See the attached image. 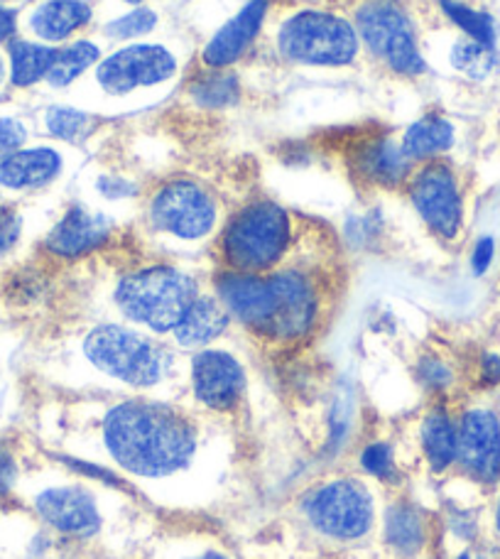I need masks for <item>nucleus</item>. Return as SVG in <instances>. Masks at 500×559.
I'll return each instance as SVG.
<instances>
[{
	"mask_svg": "<svg viewBox=\"0 0 500 559\" xmlns=\"http://www.w3.org/2000/svg\"><path fill=\"white\" fill-rule=\"evenodd\" d=\"M354 27L361 49L397 76H422L427 62L417 43V29L400 0H361L354 8Z\"/></svg>",
	"mask_w": 500,
	"mask_h": 559,
	"instance_id": "nucleus-6",
	"label": "nucleus"
},
{
	"mask_svg": "<svg viewBox=\"0 0 500 559\" xmlns=\"http://www.w3.org/2000/svg\"><path fill=\"white\" fill-rule=\"evenodd\" d=\"M102 439L114 464L138 478H167L184 472L199 444L192 417L150 397H130L114 405L104 417Z\"/></svg>",
	"mask_w": 500,
	"mask_h": 559,
	"instance_id": "nucleus-1",
	"label": "nucleus"
},
{
	"mask_svg": "<svg viewBox=\"0 0 500 559\" xmlns=\"http://www.w3.org/2000/svg\"><path fill=\"white\" fill-rule=\"evenodd\" d=\"M358 466L366 476L376 478L378 484H390L395 486L403 481V468H400L397 454L393 442L388 439H373V442H366L358 452Z\"/></svg>",
	"mask_w": 500,
	"mask_h": 559,
	"instance_id": "nucleus-29",
	"label": "nucleus"
},
{
	"mask_svg": "<svg viewBox=\"0 0 500 559\" xmlns=\"http://www.w3.org/2000/svg\"><path fill=\"white\" fill-rule=\"evenodd\" d=\"M94 187H96L98 194L108 199V202H123V199H133L140 192L135 179H130L126 175H118V173L98 175Z\"/></svg>",
	"mask_w": 500,
	"mask_h": 559,
	"instance_id": "nucleus-35",
	"label": "nucleus"
},
{
	"mask_svg": "<svg viewBox=\"0 0 500 559\" xmlns=\"http://www.w3.org/2000/svg\"><path fill=\"white\" fill-rule=\"evenodd\" d=\"M329 432H326V447L324 454L334 456L344 449V444L352 437V427H354V403L348 393H336L332 411H329Z\"/></svg>",
	"mask_w": 500,
	"mask_h": 559,
	"instance_id": "nucleus-32",
	"label": "nucleus"
},
{
	"mask_svg": "<svg viewBox=\"0 0 500 559\" xmlns=\"http://www.w3.org/2000/svg\"><path fill=\"white\" fill-rule=\"evenodd\" d=\"M419 452L434 474H444L456 464L459 419L447 407H432L417 429Z\"/></svg>",
	"mask_w": 500,
	"mask_h": 559,
	"instance_id": "nucleus-22",
	"label": "nucleus"
},
{
	"mask_svg": "<svg viewBox=\"0 0 500 559\" xmlns=\"http://www.w3.org/2000/svg\"><path fill=\"white\" fill-rule=\"evenodd\" d=\"M270 8H273V0H248L234 17H228L202 47L199 59L204 69H231L241 62L255 45L258 35L263 33Z\"/></svg>",
	"mask_w": 500,
	"mask_h": 559,
	"instance_id": "nucleus-16",
	"label": "nucleus"
},
{
	"mask_svg": "<svg viewBox=\"0 0 500 559\" xmlns=\"http://www.w3.org/2000/svg\"><path fill=\"white\" fill-rule=\"evenodd\" d=\"M45 131L62 143H82L94 135L96 118L72 106H52L45 111Z\"/></svg>",
	"mask_w": 500,
	"mask_h": 559,
	"instance_id": "nucleus-28",
	"label": "nucleus"
},
{
	"mask_svg": "<svg viewBox=\"0 0 500 559\" xmlns=\"http://www.w3.org/2000/svg\"><path fill=\"white\" fill-rule=\"evenodd\" d=\"M27 140V128L20 118H0V163L20 147L25 145Z\"/></svg>",
	"mask_w": 500,
	"mask_h": 559,
	"instance_id": "nucleus-38",
	"label": "nucleus"
},
{
	"mask_svg": "<svg viewBox=\"0 0 500 559\" xmlns=\"http://www.w3.org/2000/svg\"><path fill=\"white\" fill-rule=\"evenodd\" d=\"M189 385L199 405L214 413H231L241 405L248 373L241 358L226 348L206 346L189 361Z\"/></svg>",
	"mask_w": 500,
	"mask_h": 559,
	"instance_id": "nucleus-12",
	"label": "nucleus"
},
{
	"mask_svg": "<svg viewBox=\"0 0 500 559\" xmlns=\"http://www.w3.org/2000/svg\"><path fill=\"white\" fill-rule=\"evenodd\" d=\"M123 3H128V5H133V8H138V5H143V3H147V0H123Z\"/></svg>",
	"mask_w": 500,
	"mask_h": 559,
	"instance_id": "nucleus-45",
	"label": "nucleus"
},
{
	"mask_svg": "<svg viewBox=\"0 0 500 559\" xmlns=\"http://www.w3.org/2000/svg\"><path fill=\"white\" fill-rule=\"evenodd\" d=\"M277 55L299 67H348L361 57L354 23L329 10H297L275 33Z\"/></svg>",
	"mask_w": 500,
	"mask_h": 559,
	"instance_id": "nucleus-5",
	"label": "nucleus"
},
{
	"mask_svg": "<svg viewBox=\"0 0 500 559\" xmlns=\"http://www.w3.org/2000/svg\"><path fill=\"white\" fill-rule=\"evenodd\" d=\"M241 79L234 69H204L187 86V96L204 111H224L241 102Z\"/></svg>",
	"mask_w": 500,
	"mask_h": 559,
	"instance_id": "nucleus-24",
	"label": "nucleus"
},
{
	"mask_svg": "<svg viewBox=\"0 0 500 559\" xmlns=\"http://www.w3.org/2000/svg\"><path fill=\"white\" fill-rule=\"evenodd\" d=\"M267 329L265 342L299 344L314 332L322 317V293L317 280L302 267L287 265L265 273Z\"/></svg>",
	"mask_w": 500,
	"mask_h": 559,
	"instance_id": "nucleus-9",
	"label": "nucleus"
},
{
	"mask_svg": "<svg viewBox=\"0 0 500 559\" xmlns=\"http://www.w3.org/2000/svg\"><path fill=\"white\" fill-rule=\"evenodd\" d=\"M496 258V241L491 236L478 238L474 251H472V271L474 275H486L488 267H491Z\"/></svg>",
	"mask_w": 500,
	"mask_h": 559,
	"instance_id": "nucleus-39",
	"label": "nucleus"
},
{
	"mask_svg": "<svg viewBox=\"0 0 500 559\" xmlns=\"http://www.w3.org/2000/svg\"><path fill=\"white\" fill-rule=\"evenodd\" d=\"M456 128L442 114H425L400 135V147L413 163H432L454 147Z\"/></svg>",
	"mask_w": 500,
	"mask_h": 559,
	"instance_id": "nucleus-23",
	"label": "nucleus"
},
{
	"mask_svg": "<svg viewBox=\"0 0 500 559\" xmlns=\"http://www.w3.org/2000/svg\"><path fill=\"white\" fill-rule=\"evenodd\" d=\"M496 531L500 535V498H498V506H496Z\"/></svg>",
	"mask_w": 500,
	"mask_h": 559,
	"instance_id": "nucleus-44",
	"label": "nucleus"
},
{
	"mask_svg": "<svg viewBox=\"0 0 500 559\" xmlns=\"http://www.w3.org/2000/svg\"><path fill=\"white\" fill-rule=\"evenodd\" d=\"M62 464H67L76 474H82L86 478H94V481H102L106 486H116V488H126L123 476L116 474L114 468H108V466L86 462V459H76V456H62Z\"/></svg>",
	"mask_w": 500,
	"mask_h": 559,
	"instance_id": "nucleus-36",
	"label": "nucleus"
},
{
	"mask_svg": "<svg viewBox=\"0 0 500 559\" xmlns=\"http://www.w3.org/2000/svg\"><path fill=\"white\" fill-rule=\"evenodd\" d=\"M415 381L422 385L427 393L442 395L454 385L456 373H454V366L449 364L447 358L437 354H425L419 356V361L415 364Z\"/></svg>",
	"mask_w": 500,
	"mask_h": 559,
	"instance_id": "nucleus-33",
	"label": "nucleus"
},
{
	"mask_svg": "<svg viewBox=\"0 0 500 559\" xmlns=\"http://www.w3.org/2000/svg\"><path fill=\"white\" fill-rule=\"evenodd\" d=\"M199 283L192 273L169 263L143 265L126 273L114 287V302L126 322L147 334H172L187 309L199 297Z\"/></svg>",
	"mask_w": 500,
	"mask_h": 559,
	"instance_id": "nucleus-2",
	"label": "nucleus"
},
{
	"mask_svg": "<svg viewBox=\"0 0 500 559\" xmlns=\"http://www.w3.org/2000/svg\"><path fill=\"white\" fill-rule=\"evenodd\" d=\"M8 57H10V82H13V86L17 88H27L47 79L49 67H52L57 57V47L45 45V43H33V39H10Z\"/></svg>",
	"mask_w": 500,
	"mask_h": 559,
	"instance_id": "nucleus-25",
	"label": "nucleus"
},
{
	"mask_svg": "<svg viewBox=\"0 0 500 559\" xmlns=\"http://www.w3.org/2000/svg\"><path fill=\"white\" fill-rule=\"evenodd\" d=\"M437 3L449 23L462 29L468 39L488 47H496L498 29H496V20L491 15L484 13V10L472 8L468 3H464V0H437Z\"/></svg>",
	"mask_w": 500,
	"mask_h": 559,
	"instance_id": "nucleus-27",
	"label": "nucleus"
},
{
	"mask_svg": "<svg viewBox=\"0 0 500 559\" xmlns=\"http://www.w3.org/2000/svg\"><path fill=\"white\" fill-rule=\"evenodd\" d=\"M194 559H231V557H226L224 552H204V555H199Z\"/></svg>",
	"mask_w": 500,
	"mask_h": 559,
	"instance_id": "nucleus-43",
	"label": "nucleus"
},
{
	"mask_svg": "<svg viewBox=\"0 0 500 559\" xmlns=\"http://www.w3.org/2000/svg\"><path fill=\"white\" fill-rule=\"evenodd\" d=\"M352 167L354 175L361 177L366 185L397 189L405 187L409 175H413L415 163L403 153L400 140L390 135H376L358 143L352 153Z\"/></svg>",
	"mask_w": 500,
	"mask_h": 559,
	"instance_id": "nucleus-17",
	"label": "nucleus"
},
{
	"mask_svg": "<svg viewBox=\"0 0 500 559\" xmlns=\"http://www.w3.org/2000/svg\"><path fill=\"white\" fill-rule=\"evenodd\" d=\"M293 238V214L273 199H253L224 224L218 236V258L226 271L270 273L283 265Z\"/></svg>",
	"mask_w": 500,
	"mask_h": 559,
	"instance_id": "nucleus-3",
	"label": "nucleus"
},
{
	"mask_svg": "<svg viewBox=\"0 0 500 559\" xmlns=\"http://www.w3.org/2000/svg\"><path fill=\"white\" fill-rule=\"evenodd\" d=\"M407 199L429 234L456 241L464 228V194L459 177L442 159L422 163L405 182Z\"/></svg>",
	"mask_w": 500,
	"mask_h": 559,
	"instance_id": "nucleus-11",
	"label": "nucleus"
},
{
	"mask_svg": "<svg viewBox=\"0 0 500 559\" xmlns=\"http://www.w3.org/2000/svg\"><path fill=\"white\" fill-rule=\"evenodd\" d=\"M429 537L427 513L409 498H395L383 511V540L397 557L413 559L425 550Z\"/></svg>",
	"mask_w": 500,
	"mask_h": 559,
	"instance_id": "nucleus-21",
	"label": "nucleus"
},
{
	"mask_svg": "<svg viewBox=\"0 0 500 559\" xmlns=\"http://www.w3.org/2000/svg\"><path fill=\"white\" fill-rule=\"evenodd\" d=\"M478 378L484 385H500V356L486 354L478 364Z\"/></svg>",
	"mask_w": 500,
	"mask_h": 559,
	"instance_id": "nucleus-41",
	"label": "nucleus"
},
{
	"mask_svg": "<svg viewBox=\"0 0 500 559\" xmlns=\"http://www.w3.org/2000/svg\"><path fill=\"white\" fill-rule=\"evenodd\" d=\"M150 231L182 243H199L218 226V202L212 189L189 177H172L159 185L145 204Z\"/></svg>",
	"mask_w": 500,
	"mask_h": 559,
	"instance_id": "nucleus-8",
	"label": "nucleus"
},
{
	"mask_svg": "<svg viewBox=\"0 0 500 559\" xmlns=\"http://www.w3.org/2000/svg\"><path fill=\"white\" fill-rule=\"evenodd\" d=\"M385 222L380 212H366L361 216H352L346 222V241L352 248H358V251H366L371 248L380 236H383Z\"/></svg>",
	"mask_w": 500,
	"mask_h": 559,
	"instance_id": "nucleus-34",
	"label": "nucleus"
},
{
	"mask_svg": "<svg viewBox=\"0 0 500 559\" xmlns=\"http://www.w3.org/2000/svg\"><path fill=\"white\" fill-rule=\"evenodd\" d=\"M82 348L98 373L138 391L159 385L175 368L172 348L155 342L153 334L140 332L138 326L98 324L88 329Z\"/></svg>",
	"mask_w": 500,
	"mask_h": 559,
	"instance_id": "nucleus-4",
	"label": "nucleus"
},
{
	"mask_svg": "<svg viewBox=\"0 0 500 559\" xmlns=\"http://www.w3.org/2000/svg\"><path fill=\"white\" fill-rule=\"evenodd\" d=\"M5 3H10V0H5Z\"/></svg>",
	"mask_w": 500,
	"mask_h": 559,
	"instance_id": "nucleus-48",
	"label": "nucleus"
},
{
	"mask_svg": "<svg viewBox=\"0 0 500 559\" xmlns=\"http://www.w3.org/2000/svg\"><path fill=\"white\" fill-rule=\"evenodd\" d=\"M3 76H5V64H3V57H0V82H3Z\"/></svg>",
	"mask_w": 500,
	"mask_h": 559,
	"instance_id": "nucleus-46",
	"label": "nucleus"
},
{
	"mask_svg": "<svg viewBox=\"0 0 500 559\" xmlns=\"http://www.w3.org/2000/svg\"><path fill=\"white\" fill-rule=\"evenodd\" d=\"M449 62L456 69V72L466 74L468 79H486L496 72L498 67V55L493 47L474 43V39H459L452 45V52H449Z\"/></svg>",
	"mask_w": 500,
	"mask_h": 559,
	"instance_id": "nucleus-30",
	"label": "nucleus"
},
{
	"mask_svg": "<svg viewBox=\"0 0 500 559\" xmlns=\"http://www.w3.org/2000/svg\"><path fill=\"white\" fill-rule=\"evenodd\" d=\"M102 47L94 39H74L64 47H57V57L45 82L52 88L72 86L79 76L102 62Z\"/></svg>",
	"mask_w": 500,
	"mask_h": 559,
	"instance_id": "nucleus-26",
	"label": "nucleus"
},
{
	"mask_svg": "<svg viewBox=\"0 0 500 559\" xmlns=\"http://www.w3.org/2000/svg\"><path fill=\"white\" fill-rule=\"evenodd\" d=\"M17 29V20H15V13L5 5H0V43L3 39H10L15 35Z\"/></svg>",
	"mask_w": 500,
	"mask_h": 559,
	"instance_id": "nucleus-42",
	"label": "nucleus"
},
{
	"mask_svg": "<svg viewBox=\"0 0 500 559\" xmlns=\"http://www.w3.org/2000/svg\"><path fill=\"white\" fill-rule=\"evenodd\" d=\"M114 231L116 222L111 216L84 204H74L47 234L45 248L49 255L62 258V261H82V258L102 251L111 241Z\"/></svg>",
	"mask_w": 500,
	"mask_h": 559,
	"instance_id": "nucleus-14",
	"label": "nucleus"
},
{
	"mask_svg": "<svg viewBox=\"0 0 500 559\" xmlns=\"http://www.w3.org/2000/svg\"><path fill=\"white\" fill-rule=\"evenodd\" d=\"M231 314L224 307L222 299L216 295L199 293V297L187 309L182 322L175 326L172 338L179 348L187 352H202V348L212 346L216 338H222L228 326H231Z\"/></svg>",
	"mask_w": 500,
	"mask_h": 559,
	"instance_id": "nucleus-19",
	"label": "nucleus"
},
{
	"mask_svg": "<svg viewBox=\"0 0 500 559\" xmlns=\"http://www.w3.org/2000/svg\"><path fill=\"white\" fill-rule=\"evenodd\" d=\"M64 157L57 147H20L0 163V187L29 192L52 185L62 175Z\"/></svg>",
	"mask_w": 500,
	"mask_h": 559,
	"instance_id": "nucleus-18",
	"label": "nucleus"
},
{
	"mask_svg": "<svg viewBox=\"0 0 500 559\" xmlns=\"http://www.w3.org/2000/svg\"><path fill=\"white\" fill-rule=\"evenodd\" d=\"M179 74V59L167 45L128 43L102 57L96 64L94 84L106 96L126 98L150 88L165 86Z\"/></svg>",
	"mask_w": 500,
	"mask_h": 559,
	"instance_id": "nucleus-10",
	"label": "nucleus"
},
{
	"mask_svg": "<svg viewBox=\"0 0 500 559\" xmlns=\"http://www.w3.org/2000/svg\"><path fill=\"white\" fill-rule=\"evenodd\" d=\"M35 511L57 533L88 540L104 525L96 496L86 486H52L35 498Z\"/></svg>",
	"mask_w": 500,
	"mask_h": 559,
	"instance_id": "nucleus-15",
	"label": "nucleus"
},
{
	"mask_svg": "<svg viewBox=\"0 0 500 559\" xmlns=\"http://www.w3.org/2000/svg\"><path fill=\"white\" fill-rule=\"evenodd\" d=\"M23 236V216L13 206H0V258L8 255Z\"/></svg>",
	"mask_w": 500,
	"mask_h": 559,
	"instance_id": "nucleus-37",
	"label": "nucleus"
},
{
	"mask_svg": "<svg viewBox=\"0 0 500 559\" xmlns=\"http://www.w3.org/2000/svg\"><path fill=\"white\" fill-rule=\"evenodd\" d=\"M454 559H472V555H468V552H462V555H456Z\"/></svg>",
	"mask_w": 500,
	"mask_h": 559,
	"instance_id": "nucleus-47",
	"label": "nucleus"
},
{
	"mask_svg": "<svg viewBox=\"0 0 500 559\" xmlns=\"http://www.w3.org/2000/svg\"><path fill=\"white\" fill-rule=\"evenodd\" d=\"M92 20L94 8L88 0H45L29 13L27 25L45 45H59L82 33Z\"/></svg>",
	"mask_w": 500,
	"mask_h": 559,
	"instance_id": "nucleus-20",
	"label": "nucleus"
},
{
	"mask_svg": "<svg viewBox=\"0 0 500 559\" xmlns=\"http://www.w3.org/2000/svg\"><path fill=\"white\" fill-rule=\"evenodd\" d=\"M157 23L159 17L153 8L138 5V8H130L123 15L108 20L104 25V35L108 39H116V43H135V39L153 33Z\"/></svg>",
	"mask_w": 500,
	"mask_h": 559,
	"instance_id": "nucleus-31",
	"label": "nucleus"
},
{
	"mask_svg": "<svg viewBox=\"0 0 500 559\" xmlns=\"http://www.w3.org/2000/svg\"><path fill=\"white\" fill-rule=\"evenodd\" d=\"M456 464L476 484L500 481V419L486 407H472L459 417Z\"/></svg>",
	"mask_w": 500,
	"mask_h": 559,
	"instance_id": "nucleus-13",
	"label": "nucleus"
},
{
	"mask_svg": "<svg viewBox=\"0 0 500 559\" xmlns=\"http://www.w3.org/2000/svg\"><path fill=\"white\" fill-rule=\"evenodd\" d=\"M15 478H17L15 456L5 444H0V498H5L10 493V488L15 486Z\"/></svg>",
	"mask_w": 500,
	"mask_h": 559,
	"instance_id": "nucleus-40",
	"label": "nucleus"
},
{
	"mask_svg": "<svg viewBox=\"0 0 500 559\" xmlns=\"http://www.w3.org/2000/svg\"><path fill=\"white\" fill-rule=\"evenodd\" d=\"M299 513L314 533L334 543H356L373 531L376 501L356 476H336L309 488Z\"/></svg>",
	"mask_w": 500,
	"mask_h": 559,
	"instance_id": "nucleus-7",
	"label": "nucleus"
}]
</instances>
